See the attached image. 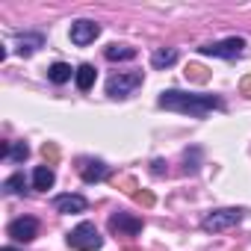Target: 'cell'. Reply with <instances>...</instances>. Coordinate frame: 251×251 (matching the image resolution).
I'll return each mask as SVG.
<instances>
[{
    "instance_id": "8fae6325",
    "label": "cell",
    "mask_w": 251,
    "mask_h": 251,
    "mask_svg": "<svg viewBox=\"0 0 251 251\" xmlns=\"http://www.w3.org/2000/svg\"><path fill=\"white\" fill-rule=\"evenodd\" d=\"M42 45H45V36H42V33H27V36L18 39V53H21V56H30V53H36Z\"/></svg>"
},
{
    "instance_id": "d6986e66",
    "label": "cell",
    "mask_w": 251,
    "mask_h": 251,
    "mask_svg": "<svg viewBox=\"0 0 251 251\" xmlns=\"http://www.w3.org/2000/svg\"><path fill=\"white\" fill-rule=\"evenodd\" d=\"M12 163H24L27 157H30V148H27V142H12L9 145V154H6Z\"/></svg>"
},
{
    "instance_id": "3957f363",
    "label": "cell",
    "mask_w": 251,
    "mask_h": 251,
    "mask_svg": "<svg viewBox=\"0 0 251 251\" xmlns=\"http://www.w3.org/2000/svg\"><path fill=\"white\" fill-rule=\"evenodd\" d=\"M100 233H98V227L92 225V222H80L71 233H68V245L74 248V251H98L100 248Z\"/></svg>"
},
{
    "instance_id": "d4e9b609",
    "label": "cell",
    "mask_w": 251,
    "mask_h": 251,
    "mask_svg": "<svg viewBox=\"0 0 251 251\" xmlns=\"http://www.w3.org/2000/svg\"><path fill=\"white\" fill-rule=\"evenodd\" d=\"M151 172H154V175H163V172H166V163H163V160H154V163H151Z\"/></svg>"
},
{
    "instance_id": "603a6c76",
    "label": "cell",
    "mask_w": 251,
    "mask_h": 251,
    "mask_svg": "<svg viewBox=\"0 0 251 251\" xmlns=\"http://www.w3.org/2000/svg\"><path fill=\"white\" fill-rule=\"evenodd\" d=\"M133 198H136V201H139L142 207H154V201H157V198H154V192H148V189H142V192H136Z\"/></svg>"
},
{
    "instance_id": "7402d4cb",
    "label": "cell",
    "mask_w": 251,
    "mask_h": 251,
    "mask_svg": "<svg viewBox=\"0 0 251 251\" xmlns=\"http://www.w3.org/2000/svg\"><path fill=\"white\" fill-rule=\"evenodd\" d=\"M198 157H201V151H198V148H192V151H186V154H183V160H186V175H195V172H198V166H195V160H198Z\"/></svg>"
},
{
    "instance_id": "5bb4252c",
    "label": "cell",
    "mask_w": 251,
    "mask_h": 251,
    "mask_svg": "<svg viewBox=\"0 0 251 251\" xmlns=\"http://www.w3.org/2000/svg\"><path fill=\"white\" fill-rule=\"evenodd\" d=\"M53 180H56V177H53V169H50V166H39V169L33 172V186L42 189V192H48V189L53 186Z\"/></svg>"
},
{
    "instance_id": "4fadbf2b",
    "label": "cell",
    "mask_w": 251,
    "mask_h": 251,
    "mask_svg": "<svg viewBox=\"0 0 251 251\" xmlns=\"http://www.w3.org/2000/svg\"><path fill=\"white\" fill-rule=\"evenodd\" d=\"M103 56L109 62H124V59H133L136 56V48H130V45H109L103 50Z\"/></svg>"
},
{
    "instance_id": "ba28073f",
    "label": "cell",
    "mask_w": 251,
    "mask_h": 251,
    "mask_svg": "<svg viewBox=\"0 0 251 251\" xmlns=\"http://www.w3.org/2000/svg\"><path fill=\"white\" fill-rule=\"evenodd\" d=\"M36 233H39V222H36L33 216H21V219L9 222V236H12L15 242H33Z\"/></svg>"
},
{
    "instance_id": "e0dca14e",
    "label": "cell",
    "mask_w": 251,
    "mask_h": 251,
    "mask_svg": "<svg viewBox=\"0 0 251 251\" xmlns=\"http://www.w3.org/2000/svg\"><path fill=\"white\" fill-rule=\"evenodd\" d=\"M175 62H177V50H172V48H169V50L163 48V50H157V53L151 56V65H154V68H169V65H175Z\"/></svg>"
},
{
    "instance_id": "7c38bea8",
    "label": "cell",
    "mask_w": 251,
    "mask_h": 251,
    "mask_svg": "<svg viewBox=\"0 0 251 251\" xmlns=\"http://www.w3.org/2000/svg\"><path fill=\"white\" fill-rule=\"evenodd\" d=\"M95 74H98V71H95V65H89V62H86V65H80V68H77V74H74L77 89H80V92H89V89L95 86Z\"/></svg>"
},
{
    "instance_id": "5b68a950",
    "label": "cell",
    "mask_w": 251,
    "mask_h": 251,
    "mask_svg": "<svg viewBox=\"0 0 251 251\" xmlns=\"http://www.w3.org/2000/svg\"><path fill=\"white\" fill-rule=\"evenodd\" d=\"M242 48H245V39H239V36H230V39H225V42H210V45H204V48H198L204 56H222V59H233V56H239L242 53Z\"/></svg>"
},
{
    "instance_id": "277c9868",
    "label": "cell",
    "mask_w": 251,
    "mask_h": 251,
    "mask_svg": "<svg viewBox=\"0 0 251 251\" xmlns=\"http://www.w3.org/2000/svg\"><path fill=\"white\" fill-rule=\"evenodd\" d=\"M136 86H142V74H139V71L112 74V77L106 80V95H112V98H127Z\"/></svg>"
},
{
    "instance_id": "8992f818",
    "label": "cell",
    "mask_w": 251,
    "mask_h": 251,
    "mask_svg": "<svg viewBox=\"0 0 251 251\" xmlns=\"http://www.w3.org/2000/svg\"><path fill=\"white\" fill-rule=\"evenodd\" d=\"M109 230L115 236H136V233H142V219H136L130 213H112L109 216Z\"/></svg>"
},
{
    "instance_id": "2e32d148",
    "label": "cell",
    "mask_w": 251,
    "mask_h": 251,
    "mask_svg": "<svg viewBox=\"0 0 251 251\" xmlns=\"http://www.w3.org/2000/svg\"><path fill=\"white\" fill-rule=\"evenodd\" d=\"M183 74H186V80H189V83H201V86H204V83H210V71H207L204 65H198V62H189Z\"/></svg>"
},
{
    "instance_id": "6da1fadb",
    "label": "cell",
    "mask_w": 251,
    "mask_h": 251,
    "mask_svg": "<svg viewBox=\"0 0 251 251\" xmlns=\"http://www.w3.org/2000/svg\"><path fill=\"white\" fill-rule=\"evenodd\" d=\"M160 106L172 109V112H186L192 118H201L210 109H222V98H216V95H189V92L169 89V92L160 95Z\"/></svg>"
},
{
    "instance_id": "7a4b0ae2",
    "label": "cell",
    "mask_w": 251,
    "mask_h": 251,
    "mask_svg": "<svg viewBox=\"0 0 251 251\" xmlns=\"http://www.w3.org/2000/svg\"><path fill=\"white\" fill-rule=\"evenodd\" d=\"M239 222H242V210L239 207H222V210L207 213L204 222H201V227L207 233H222V230H227V227H233Z\"/></svg>"
},
{
    "instance_id": "cb8c5ba5",
    "label": "cell",
    "mask_w": 251,
    "mask_h": 251,
    "mask_svg": "<svg viewBox=\"0 0 251 251\" xmlns=\"http://www.w3.org/2000/svg\"><path fill=\"white\" fill-rule=\"evenodd\" d=\"M239 92H242L245 98H251V74H248V77H242V83H239Z\"/></svg>"
},
{
    "instance_id": "44dd1931",
    "label": "cell",
    "mask_w": 251,
    "mask_h": 251,
    "mask_svg": "<svg viewBox=\"0 0 251 251\" xmlns=\"http://www.w3.org/2000/svg\"><path fill=\"white\" fill-rule=\"evenodd\" d=\"M3 189H6L9 195H18V192H24V175H12V177H6Z\"/></svg>"
},
{
    "instance_id": "ffe728a7",
    "label": "cell",
    "mask_w": 251,
    "mask_h": 251,
    "mask_svg": "<svg viewBox=\"0 0 251 251\" xmlns=\"http://www.w3.org/2000/svg\"><path fill=\"white\" fill-rule=\"evenodd\" d=\"M42 157H45L48 166H56V163H59V145H56V142H45V145H42Z\"/></svg>"
},
{
    "instance_id": "ac0fdd59",
    "label": "cell",
    "mask_w": 251,
    "mask_h": 251,
    "mask_svg": "<svg viewBox=\"0 0 251 251\" xmlns=\"http://www.w3.org/2000/svg\"><path fill=\"white\" fill-rule=\"evenodd\" d=\"M112 183H115L121 192H127V195H136V192H139V186H136V180H133L130 175H115Z\"/></svg>"
},
{
    "instance_id": "30bf717a",
    "label": "cell",
    "mask_w": 251,
    "mask_h": 251,
    "mask_svg": "<svg viewBox=\"0 0 251 251\" xmlns=\"http://www.w3.org/2000/svg\"><path fill=\"white\" fill-rule=\"evenodd\" d=\"M80 177H83L86 183H98V180L106 177V166H103L100 160H89V163L80 166Z\"/></svg>"
},
{
    "instance_id": "9a60e30c",
    "label": "cell",
    "mask_w": 251,
    "mask_h": 251,
    "mask_svg": "<svg viewBox=\"0 0 251 251\" xmlns=\"http://www.w3.org/2000/svg\"><path fill=\"white\" fill-rule=\"evenodd\" d=\"M71 74H77V71H71V65H65V62H53V65L48 68L50 83H68V80H71Z\"/></svg>"
},
{
    "instance_id": "9c48e42d",
    "label": "cell",
    "mask_w": 251,
    "mask_h": 251,
    "mask_svg": "<svg viewBox=\"0 0 251 251\" xmlns=\"http://www.w3.org/2000/svg\"><path fill=\"white\" fill-rule=\"evenodd\" d=\"M53 207L59 213H83L86 210V198L83 195H56L53 198Z\"/></svg>"
},
{
    "instance_id": "484cf974",
    "label": "cell",
    "mask_w": 251,
    "mask_h": 251,
    "mask_svg": "<svg viewBox=\"0 0 251 251\" xmlns=\"http://www.w3.org/2000/svg\"><path fill=\"white\" fill-rule=\"evenodd\" d=\"M3 251H18V248H12V245H6V248H3Z\"/></svg>"
},
{
    "instance_id": "52a82bcc",
    "label": "cell",
    "mask_w": 251,
    "mask_h": 251,
    "mask_svg": "<svg viewBox=\"0 0 251 251\" xmlns=\"http://www.w3.org/2000/svg\"><path fill=\"white\" fill-rule=\"evenodd\" d=\"M98 36H100V27H98L95 21H89V18H80V21H74V24H71V42H74L77 48L92 45Z\"/></svg>"
}]
</instances>
